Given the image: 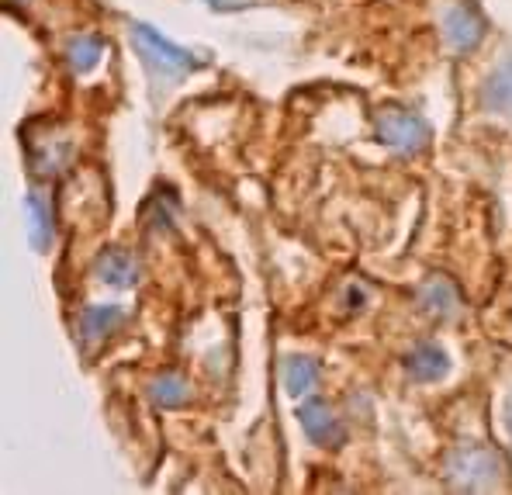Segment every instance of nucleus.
Wrapping results in <instances>:
<instances>
[{
	"label": "nucleus",
	"mask_w": 512,
	"mask_h": 495,
	"mask_svg": "<svg viewBox=\"0 0 512 495\" xmlns=\"http://www.w3.org/2000/svg\"><path fill=\"white\" fill-rule=\"evenodd\" d=\"M132 45H135V52H139L142 66H146L153 87H163V90L180 84L184 77H191L194 70L205 66V59H201L198 52L173 45L170 39H163L153 25H146V21H132Z\"/></svg>",
	"instance_id": "obj_1"
},
{
	"label": "nucleus",
	"mask_w": 512,
	"mask_h": 495,
	"mask_svg": "<svg viewBox=\"0 0 512 495\" xmlns=\"http://www.w3.org/2000/svg\"><path fill=\"white\" fill-rule=\"evenodd\" d=\"M447 482L461 492H492L502 489L509 478V461L499 447L488 444H461L447 454Z\"/></svg>",
	"instance_id": "obj_2"
},
{
	"label": "nucleus",
	"mask_w": 512,
	"mask_h": 495,
	"mask_svg": "<svg viewBox=\"0 0 512 495\" xmlns=\"http://www.w3.org/2000/svg\"><path fill=\"white\" fill-rule=\"evenodd\" d=\"M436 21H440L443 42L461 56L485 42L488 21L471 0H436Z\"/></svg>",
	"instance_id": "obj_3"
},
{
	"label": "nucleus",
	"mask_w": 512,
	"mask_h": 495,
	"mask_svg": "<svg viewBox=\"0 0 512 495\" xmlns=\"http://www.w3.org/2000/svg\"><path fill=\"white\" fill-rule=\"evenodd\" d=\"M374 132H378V139L384 142L388 149H395V153H423L429 146V125L423 115H416V111L409 108H381L378 118H374Z\"/></svg>",
	"instance_id": "obj_4"
},
{
	"label": "nucleus",
	"mask_w": 512,
	"mask_h": 495,
	"mask_svg": "<svg viewBox=\"0 0 512 495\" xmlns=\"http://www.w3.org/2000/svg\"><path fill=\"white\" fill-rule=\"evenodd\" d=\"M298 419L301 430L308 433V440L319 447H340L343 444V423L336 419V412L326 402L308 399L298 405Z\"/></svg>",
	"instance_id": "obj_5"
},
{
	"label": "nucleus",
	"mask_w": 512,
	"mask_h": 495,
	"mask_svg": "<svg viewBox=\"0 0 512 495\" xmlns=\"http://www.w3.org/2000/svg\"><path fill=\"white\" fill-rule=\"evenodd\" d=\"M25 146H28V163H32V170L39 177H52L59 174V167L66 163V156H70V139L66 135H59L56 129L49 125V135H35V129H28L25 135Z\"/></svg>",
	"instance_id": "obj_6"
},
{
	"label": "nucleus",
	"mask_w": 512,
	"mask_h": 495,
	"mask_svg": "<svg viewBox=\"0 0 512 495\" xmlns=\"http://www.w3.org/2000/svg\"><path fill=\"white\" fill-rule=\"evenodd\" d=\"M122 322H125L122 305H90L77 322V343L84 350H94L97 343H104L108 336H115Z\"/></svg>",
	"instance_id": "obj_7"
},
{
	"label": "nucleus",
	"mask_w": 512,
	"mask_h": 495,
	"mask_svg": "<svg viewBox=\"0 0 512 495\" xmlns=\"http://www.w3.org/2000/svg\"><path fill=\"white\" fill-rule=\"evenodd\" d=\"M416 302L433 319H454L461 312V295H457V288L447 277H426L416 291Z\"/></svg>",
	"instance_id": "obj_8"
},
{
	"label": "nucleus",
	"mask_w": 512,
	"mask_h": 495,
	"mask_svg": "<svg viewBox=\"0 0 512 495\" xmlns=\"http://www.w3.org/2000/svg\"><path fill=\"white\" fill-rule=\"evenodd\" d=\"M94 274H97V281L111 284V288H132V284H139L142 270L132 253L111 246V250H104L101 257L94 260Z\"/></svg>",
	"instance_id": "obj_9"
},
{
	"label": "nucleus",
	"mask_w": 512,
	"mask_h": 495,
	"mask_svg": "<svg viewBox=\"0 0 512 495\" xmlns=\"http://www.w3.org/2000/svg\"><path fill=\"white\" fill-rule=\"evenodd\" d=\"M405 371H409L412 381H440L443 374L450 371V357L443 347H436V343H416L412 347V354L405 357Z\"/></svg>",
	"instance_id": "obj_10"
},
{
	"label": "nucleus",
	"mask_w": 512,
	"mask_h": 495,
	"mask_svg": "<svg viewBox=\"0 0 512 495\" xmlns=\"http://www.w3.org/2000/svg\"><path fill=\"white\" fill-rule=\"evenodd\" d=\"M481 108L492 115H512V56L502 66H495V73L481 87Z\"/></svg>",
	"instance_id": "obj_11"
},
{
	"label": "nucleus",
	"mask_w": 512,
	"mask_h": 495,
	"mask_svg": "<svg viewBox=\"0 0 512 495\" xmlns=\"http://www.w3.org/2000/svg\"><path fill=\"white\" fill-rule=\"evenodd\" d=\"M322 371L312 357H288L284 360V388H288L295 399L301 395H312L315 385H319Z\"/></svg>",
	"instance_id": "obj_12"
},
{
	"label": "nucleus",
	"mask_w": 512,
	"mask_h": 495,
	"mask_svg": "<svg viewBox=\"0 0 512 495\" xmlns=\"http://www.w3.org/2000/svg\"><path fill=\"white\" fill-rule=\"evenodd\" d=\"M25 212H28V232H32L35 250H45L52 243V208L39 191L25 194Z\"/></svg>",
	"instance_id": "obj_13"
},
{
	"label": "nucleus",
	"mask_w": 512,
	"mask_h": 495,
	"mask_svg": "<svg viewBox=\"0 0 512 495\" xmlns=\"http://www.w3.org/2000/svg\"><path fill=\"white\" fill-rule=\"evenodd\" d=\"M104 56V42L97 35H77L70 45H66V63L77 77H87L90 70H97Z\"/></svg>",
	"instance_id": "obj_14"
},
{
	"label": "nucleus",
	"mask_w": 512,
	"mask_h": 495,
	"mask_svg": "<svg viewBox=\"0 0 512 495\" xmlns=\"http://www.w3.org/2000/svg\"><path fill=\"white\" fill-rule=\"evenodd\" d=\"M149 399L160 409H180V405L191 402V385L180 374H160V378L149 381Z\"/></svg>",
	"instance_id": "obj_15"
},
{
	"label": "nucleus",
	"mask_w": 512,
	"mask_h": 495,
	"mask_svg": "<svg viewBox=\"0 0 512 495\" xmlns=\"http://www.w3.org/2000/svg\"><path fill=\"white\" fill-rule=\"evenodd\" d=\"M208 7H215V11H239V7H250L253 0H205Z\"/></svg>",
	"instance_id": "obj_16"
},
{
	"label": "nucleus",
	"mask_w": 512,
	"mask_h": 495,
	"mask_svg": "<svg viewBox=\"0 0 512 495\" xmlns=\"http://www.w3.org/2000/svg\"><path fill=\"white\" fill-rule=\"evenodd\" d=\"M506 426H509V437H512V395H509V402H506Z\"/></svg>",
	"instance_id": "obj_17"
},
{
	"label": "nucleus",
	"mask_w": 512,
	"mask_h": 495,
	"mask_svg": "<svg viewBox=\"0 0 512 495\" xmlns=\"http://www.w3.org/2000/svg\"><path fill=\"white\" fill-rule=\"evenodd\" d=\"M7 4H28V0H7Z\"/></svg>",
	"instance_id": "obj_18"
}]
</instances>
